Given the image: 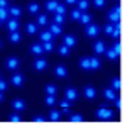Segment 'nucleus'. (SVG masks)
Wrapping results in <instances>:
<instances>
[{
	"label": "nucleus",
	"mask_w": 127,
	"mask_h": 127,
	"mask_svg": "<svg viewBox=\"0 0 127 127\" xmlns=\"http://www.w3.org/2000/svg\"><path fill=\"white\" fill-rule=\"evenodd\" d=\"M83 117L81 115H71V122H81Z\"/></svg>",
	"instance_id": "nucleus-42"
},
{
	"label": "nucleus",
	"mask_w": 127,
	"mask_h": 127,
	"mask_svg": "<svg viewBox=\"0 0 127 127\" xmlns=\"http://www.w3.org/2000/svg\"><path fill=\"white\" fill-rule=\"evenodd\" d=\"M3 90H7V81H3L0 78V92H3Z\"/></svg>",
	"instance_id": "nucleus-43"
},
{
	"label": "nucleus",
	"mask_w": 127,
	"mask_h": 127,
	"mask_svg": "<svg viewBox=\"0 0 127 127\" xmlns=\"http://www.w3.org/2000/svg\"><path fill=\"white\" fill-rule=\"evenodd\" d=\"M41 41H53V32L51 31H42L41 32Z\"/></svg>",
	"instance_id": "nucleus-12"
},
{
	"label": "nucleus",
	"mask_w": 127,
	"mask_h": 127,
	"mask_svg": "<svg viewBox=\"0 0 127 127\" xmlns=\"http://www.w3.org/2000/svg\"><path fill=\"white\" fill-rule=\"evenodd\" d=\"M64 46H68V48L76 46V37H75V36H66V37H64Z\"/></svg>",
	"instance_id": "nucleus-11"
},
{
	"label": "nucleus",
	"mask_w": 127,
	"mask_h": 127,
	"mask_svg": "<svg viewBox=\"0 0 127 127\" xmlns=\"http://www.w3.org/2000/svg\"><path fill=\"white\" fill-rule=\"evenodd\" d=\"M87 36L88 37H95L98 32H100V29H98V26H95V24H87Z\"/></svg>",
	"instance_id": "nucleus-3"
},
{
	"label": "nucleus",
	"mask_w": 127,
	"mask_h": 127,
	"mask_svg": "<svg viewBox=\"0 0 127 127\" xmlns=\"http://www.w3.org/2000/svg\"><path fill=\"white\" fill-rule=\"evenodd\" d=\"M34 66H36V69L37 71H42V69H46V66H48V63H46V59H36V63H34Z\"/></svg>",
	"instance_id": "nucleus-8"
},
{
	"label": "nucleus",
	"mask_w": 127,
	"mask_h": 127,
	"mask_svg": "<svg viewBox=\"0 0 127 127\" xmlns=\"http://www.w3.org/2000/svg\"><path fill=\"white\" fill-rule=\"evenodd\" d=\"M78 20L81 22V24H90V20H92V17H90V14H81Z\"/></svg>",
	"instance_id": "nucleus-21"
},
{
	"label": "nucleus",
	"mask_w": 127,
	"mask_h": 127,
	"mask_svg": "<svg viewBox=\"0 0 127 127\" xmlns=\"http://www.w3.org/2000/svg\"><path fill=\"white\" fill-rule=\"evenodd\" d=\"M37 24H39V26H46V24H48V17H46L44 14L37 15Z\"/></svg>",
	"instance_id": "nucleus-26"
},
{
	"label": "nucleus",
	"mask_w": 127,
	"mask_h": 127,
	"mask_svg": "<svg viewBox=\"0 0 127 127\" xmlns=\"http://www.w3.org/2000/svg\"><path fill=\"white\" fill-rule=\"evenodd\" d=\"M105 2H107V0H93L95 7H98V9H100V7H103V5H105Z\"/></svg>",
	"instance_id": "nucleus-40"
},
{
	"label": "nucleus",
	"mask_w": 127,
	"mask_h": 127,
	"mask_svg": "<svg viewBox=\"0 0 127 127\" xmlns=\"http://www.w3.org/2000/svg\"><path fill=\"white\" fill-rule=\"evenodd\" d=\"M37 10H39V5H37V3H31L29 5V12L31 14H37Z\"/></svg>",
	"instance_id": "nucleus-37"
},
{
	"label": "nucleus",
	"mask_w": 127,
	"mask_h": 127,
	"mask_svg": "<svg viewBox=\"0 0 127 127\" xmlns=\"http://www.w3.org/2000/svg\"><path fill=\"white\" fill-rule=\"evenodd\" d=\"M0 7H2V9H7V7H9L7 0H0Z\"/></svg>",
	"instance_id": "nucleus-45"
},
{
	"label": "nucleus",
	"mask_w": 127,
	"mask_h": 127,
	"mask_svg": "<svg viewBox=\"0 0 127 127\" xmlns=\"http://www.w3.org/2000/svg\"><path fill=\"white\" fill-rule=\"evenodd\" d=\"M24 107H26V103H24V102H22V100H15V102H14V108H15V110H24Z\"/></svg>",
	"instance_id": "nucleus-23"
},
{
	"label": "nucleus",
	"mask_w": 127,
	"mask_h": 127,
	"mask_svg": "<svg viewBox=\"0 0 127 127\" xmlns=\"http://www.w3.org/2000/svg\"><path fill=\"white\" fill-rule=\"evenodd\" d=\"M46 93L48 95H56V87L54 85H48L46 87Z\"/></svg>",
	"instance_id": "nucleus-33"
},
{
	"label": "nucleus",
	"mask_w": 127,
	"mask_h": 127,
	"mask_svg": "<svg viewBox=\"0 0 127 127\" xmlns=\"http://www.w3.org/2000/svg\"><path fill=\"white\" fill-rule=\"evenodd\" d=\"M46 119L44 117H41V115H37V117H34V122H44Z\"/></svg>",
	"instance_id": "nucleus-47"
},
{
	"label": "nucleus",
	"mask_w": 127,
	"mask_h": 127,
	"mask_svg": "<svg viewBox=\"0 0 127 127\" xmlns=\"http://www.w3.org/2000/svg\"><path fill=\"white\" fill-rule=\"evenodd\" d=\"M9 19V10L0 7V20H7Z\"/></svg>",
	"instance_id": "nucleus-29"
},
{
	"label": "nucleus",
	"mask_w": 127,
	"mask_h": 127,
	"mask_svg": "<svg viewBox=\"0 0 127 127\" xmlns=\"http://www.w3.org/2000/svg\"><path fill=\"white\" fill-rule=\"evenodd\" d=\"M112 90H120V80L119 78L112 80Z\"/></svg>",
	"instance_id": "nucleus-35"
},
{
	"label": "nucleus",
	"mask_w": 127,
	"mask_h": 127,
	"mask_svg": "<svg viewBox=\"0 0 127 127\" xmlns=\"http://www.w3.org/2000/svg\"><path fill=\"white\" fill-rule=\"evenodd\" d=\"M54 102H56V100H54V95H48L46 103H48V105H54Z\"/></svg>",
	"instance_id": "nucleus-39"
},
{
	"label": "nucleus",
	"mask_w": 127,
	"mask_h": 127,
	"mask_svg": "<svg viewBox=\"0 0 127 127\" xmlns=\"http://www.w3.org/2000/svg\"><path fill=\"white\" fill-rule=\"evenodd\" d=\"M49 31L53 32V36H59V34H61V26L54 22V24H51V27H49Z\"/></svg>",
	"instance_id": "nucleus-13"
},
{
	"label": "nucleus",
	"mask_w": 127,
	"mask_h": 127,
	"mask_svg": "<svg viewBox=\"0 0 127 127\" xmlns=\"http://www.w3.org/2000/svg\"><path fill=\"white\" fill-rule=\"evenodd\" d=\"M0 46H2V42H0Z\"/></svg>",
	"instance_id": "nucleus-51"
},
{
	"label": "nucleus",
	"mask_w": 127,
	"mask_h": 127,
	"mask_svg": "<svg viewBox=\"0 0 127 127\" xmlns=\"http://www.w3.org/2000/svg\"><path fill=\"white\" fill-rule=\"evenodd\" d=\"M54 12H56V14H61V15H64V12H66V9H64V5H61V3H58V5H56V9H54Z\"/></svg>",
	"instance_id": "nucleus-34"
},
{
	"label": "nucleus",
	"mask_w": 127,
	"mask_h": 127,
	"mask_svg": "<svg viewBox=\"0 0 127 127\" xmlns=\"http://www.w3.org/2000/svg\"><path fill=\"white\" fill-rule=\"evenodd\" d=\"M59 105H61V108H68L69 107V102H68V100H63Z\"/></svg>",
	"instance_id": "nucleus-44"
},
{
	"label": "nucleus",
	"mask_w": 127,
	"mask_h": 127,
	"mask_svg": "<svg viewBox=\"0 0 127 127\" xmlns=\"http://www.w3.org/2000/svg\"><path fill=\"white\" fill-rule=\"evenodd\" d=\"M41 46H42V51H53V49H54V44H53L51 41H44Z\"/></svg>",
	"instance_id": "nucleus-19"
},
{
	"label": "nucleus",
	"mask_w": 127,
	"mask_h": 127,
	"mask_svg": "<svg viewBox=\"0 0 127 127\" xmlns=\"http://www.w3.org/2000/svg\"><path fill=\"white\" fill-rule=\"evenodd\" d=\"M10 120H12V122H20V117L15 114V115H12V117H10Z\"/></svg>",
	"instance_id": "nucleus-46"
},
{
	"label": "nucleus",
	"mask_w": 127,
	"mask_h": 127,
	"mask_svg": "<svg viewBox=\"0 0 127 127\" xmlns=\"http://www.w3.org/2000/svg\"><path fill=\"white\" fill-rule=\"evenodd\" d=\"M49 119H51L53 122H56V120H59V119H61V115H59L58 110H51V115H49Z\"/></svg>",
	"instance_id": "nucleus-27"
},
{
	"label": "nucleus",
	"mask_w": 127,
	"mask_h": 127,
	"mask_svg": "<svg viewBox=\"0 0 127 127\" xmlns=\"http://www.w3.org/2000/svg\"><path fill=\"white\" fill-rule=\"evenodd\" d=\"M95 95H97L95 88H92V87H87V88H85V97H87V98H95Z\"/></svg>",
	"instance_id": "nucleus-16"
},
{
	"label": "nucleus",
	"mask_w": 127,
	"mask_h": 127,
	"mask_svg": "<svg viewBox=\"0 0 127 127\" xmlns=\"http://www.w3.org/2000/svg\"><path fill=\"white\" fill-rule=\"evenodd\" d=\"M93 48H95V53H97V54H103L105 49H107V48H105V42H102V41H97Z\"/></svg>",
	"instance_id": "nucleus-7"
},
{
	"label": "nucleus",
	"mask_w": 127,
	"mask_h": 127,
	"mask_svg": "<svg viewBox=\"0 0 127 127\" xmlns=\"http://www.w3.org/2000/svg\"><path fill=\"white\" fill-rule=\"evenodd\" d=\"M108 19L112 24H115L120 20V7H114V9L110 10V14H108Z\"/></svg>",
	"instance_id": "nucleus-1"
},
{
	"label": "nucleus",
	"mask_w": 127,
	"mask_h": 127,
	"mask_svg": "<svg viewBox=\"0 0 127 127\" xmlns=\"http://www.w3.org/2000/svg\"><path fill=\"white\" fill-rule=\"evenodd\" d=\"M88 5H90V3H88V0H78V9L80 10H87Z\"/></svg>",
	"instance_id": "nucleus-28"
},
{
	"label": "nucleus",
	"mask_w": 127,
	"mask_h": 127,
	"mask_svg": "<svg viewBox=\"0 0 127 127\" xmlns=\"http://www.w3.org/2000/svg\"><path fill=\"white\" fill-rule=\"evenodd\" d=\"M56 5H58V2H56V0H49L48 3H46V9H48V10H51V12H54Z\"/></svg>",
	"instance_id": "nucleus-24"
},
{
	"label": "nucleus",
	"mask_w": 127,
	"mask_h": 127,
	"mask_svg": "<svg viewBox=\"0 0 127 127\" xmlns=\"http://www.w3.org/2000/svg\"><path fill=\"white\" fill-rule=\"evenodd\" d=\"M105 53H107V58H108V59H112V61L119 58L117 54H115V51H114V49H105Z\"/></svg>",
	"instance_id": "nucleus-25"
},
{
	"label": "nucleus",
	"mask_w": 127,
	"mask_h": 127,
	"mask_svg": "<svg viewBox=\"0 0 127 127\" xmlns=\"http://www.w3.org/2000/svg\"><path fill=\"white\" fill-rule=\"evenodd\" d=\"M115 105H117V108H120L122 107V102H120V100H115Z\"/></svg>",
	"instance_id": "nucleus-49"
},
{
	"label": "nucleus",
	"mask_w": 127,
	"mask_h": 127,
	"mask_svg": "<svg viewBox=\"0 0 127 127\" xmlns=\"http://www.w3.org/2000/svg\"><path fill=\"white\" fill-rule=\"evenodd\" d=\"M64 2H66V3H69V5H73V3H76L78 0H64Z\"/></svg>",
	"instance_id": "nucleus-48"
},
{
	"label": "nucleus",
	"mask_w": 127,
	"mask_h": 127,
	"mask_svg": "<svg viewBox=\"0 0 127 127\" xmlns=\"http://www.w3.org/2000/svg\"><path fill=\"white\" fill-rule=\"evenodd\" d=\"M31 51H32L34 54H42V53H44V51H42V46H41V44H34V46L31 48Z\"/></svg>",
	"instance_id": "nucleus-22"
},
{
	"label": "nucleus",
	"mask_w": 127,
	"mask_h": 127,
	"mask_svg": "<svg viewBox=\"0 0 127 127\" xmlns=\"http://www.w3.org/2000/svg\"><path fill=\"white\" fill-rule=\"evenodd\" d=\"M110 49H114V51H115V54L119 56V54H120V49H122V46H120V42L117 41V42H114V44H112V48H110Z\"/></svg>",
	"instance_id": "nucleus-31"
},
{
	"label": "nucleus",
	"mask_w": 127,
	"mask_h": 127,
	"mask_svg": "<svg viewBox=\"0 0 127 127\" xmlns=\"http://www.w3.org/2000/svg\"><path fill=\"white\" fill-rule=\"evenodd\" d=\"M54 73H56V76H59V78H64L66 76V68L64 66H56Z\"/></svg>",
	"instance_id": "nucleus-15"
},
{
	"label": "nucleus",
	"mask_w": 127,
	"mask_h": 127,
	"mask_svg": "<svg viewBox=\"0 0 127 127\" xmlns=\"http://www.w3.org/2000/svg\"><path fill=\"white\" fill-rule=\"evenodd\" d=\"M5 66H7L9 69H17L19 68V59L17 58H9L7 63H5Z\"/></svg>",
	"instance_id": "nucleus-5"
},
{
	"label": "nucleus",
	"mask_w": 127,
	"mask_h": 127,
	"mask_svg": "<svg viewBox=\"0 0 127 127\" xmlns=\"http://www.w3.org/2000/svg\"><path fill=\"white\" fill-rule=\"evenodd\" d=\"M12 83H14L15 87H20V85L24 83V76H22L20 73H15V75L12 76Z\"/></svg>",
	"instance_id": "nucleus-9"
},
{
	"label": "nucleus",
	"mask_w": 127,
	"mask_h": 127,
	"mask_svg": "<svg viewBox=\"0 0 127 127\" xmlns=\"http://www.w3.org/2000/svg\"><path fill=\"white\" fill-rule=\"evenodd\" d=\"M112 31H114V24H107L105 26V32L107 34H112Z\"/></svg>",
	"instance_id": "nucleus-41"
},
{
	"label": "nucleus",
	"mask_w": 127,
	"mask_h": 127,
	"mask_svg": "<svg viewBox=\"0 0 127 127\" xmlns=\"http://www.w3.org/2000/svg\"><path fill=\"white\" fill-rule=\"evenodd\" d=\"M20 14H22V12H20L19 7H10L9 9V15L10 17H15V19H17V17H20Z\"/></svg>",
	"instance_id": "nucleus-14"
},
{
	"label": "nucleus",
	"mask_w": 127,
	"mask_h": 127,
	"mask_svg": "<svg viewBox=\"0 0 127 127\" xmlns=\"http://www.w3.org/2000/svg\"><path fill=\"white\" fill-rule=\"evenodd\" d=\"M0 22H2V20H0Z\"/></svg>",
	"instance_id": "nucleus-52"
},
{
	"label": "nucleus",
	"mask_w": 127,
	"mask_h": 127,
	"mask_svg": "<svg viewBox=\"0 0 127 127\" xmlns=\"http://www.w3.org/2000/svg\"><path fill=\"white\" fill-rule=\"evenodd\" d=\"M97 115H98V119H102V120H108V119H112V112L108 110V108H100L97 112Z\"/></svg>",
	"instance_id": "nucleus-2"
},
{
	"label": "nucleus",
	"mask_w": 127,
	"mask_h": 127,
	"mask_svg": "<svg viewBox=\"0 0 127 127\" xmlns=\"http://www.w3.org/2000/svg\"><path fill=\"white\" fill-rule=\"evenodd\" d=\"M36 31H37V26H36V24H32V22L27 24V32H29V34H36Z\"/></svg>",
	"instance_id": "nucleus-32"
},
{
	"label": "nucleus",
	"mask_w": 127,
	"mask_h": 127,
	"mask_svg": "<svg viewBox=\"0 0 127 127\" xmlns=\"http://www.w3.org/2000/svg\"><path fill=\"white\" fill-rule=\"evenodd\" d=\"M7 29H9V31H17V29H19V22H17L15 17L7 19Z\"/></svg>",
	"instance_id": "nucleus-6"
},
{
	"label": "nucleus",
	"mask_w": 127,
	"mask_h": 127,
	"mask_svg": "<svg viewBox=\"0 0 127 127\" xmlns=\"http://www.w3.org/2000/svg\"><path fill=\"white\" fill-rule=\"evenodd\" d=\"M103 97L107 98V100H115L117 98V93H115V90H112V88H108L103 92Z\"/></svg>",
	"instance_id": "nucleus-10"
},
{
	"label": "nucleus",
	"mask_w": 127,
	"mask_h": 127,
	"mask_svg": "<svg viewBox=\"0 0 127 127\" xmlns=\"http://www.w3.org/2000/svg\"><path fill=\"white\" fill-rule=\"evenodd\" d=\"M2 98H3V97H2V92H0V102H2Z\"/></svg>",
	"instance_id": "nucleus-50"
},
{
	"label": "nucleus",
	"mask_w": 127,
	"mask_h": 127,
	"mask_svg": "<svg viewBox=\"0 0 127 127\" xmlns=\"http://www.w3.org/2000/svg\"><path fill=\"white\" fill-rule=\"evenodd\" d=\"M98 68H100V59L90 58V69H98Z\"/></svg>",
	"instance_id": "nucleus-17"
},
{
	"label": "nucleus",
	"mask_w": 127,
	"mask_h": 127,
	"mask_svg": "<svg viewBox=\"0 0 127 127\" xmlns=\"http://www.w3.org/2000/svg\"><path fill=\"white\" fill-rule=\"evenodd\" d=\"M64 97H66L68 102H73V100H76V98H78V92H76L75 88H68V90L64 92Z\"/></svg>",
	"instance_id": "nucleus-4"
},
{
	"label": "nucleus",
	"mask_w": 127,
	"mask_h": 127,
	"mask_svg": "<svg viewBox=\"0 0 127 127\" xmlns=\"http://www.w3.org/2000/svg\"><path fill=\"white\" fill-rule=\"evenodd\" d=\"M80 15H81V10H80V9H75L73 12H71V17H73L75 20H78V19H80Z\"/></svg>",
	"instance_id": "nucleus-38"
},
{
	"label": "nucleus",
	"mask_w": 127,
	"mask_h": 127,
	"mask_svg": "<svg viewBox=\"0 0 127 127\" xmlns=\"http://www.w3.org/2000/svg\"><path fill=\"white\" fill-rule=\"evenodd\" d=\"M80 66L83 69H90V58H81L80 59Z\"/></svg>",
	"instance_id": "nucleus-20"
},
{
	"label": "nucleus",
	"mask_w": 127,
	"mask_h": 127,
	"mask_svg": "<svg viewBox=\"0 0 127 127\" xmlns=\"http://www.w3.org/2000/svg\"><path fill=\"white\" fill-rule=\"evenodd\" d=\"M54 22L61 26V24L64 22V15H61V14H56V15H54Z\"/></svg>",
	"instance_id": "nucleus-36"
},
{
	"label": "nucleus",
	"mask_w": 127,
	"mask_h": 127,
	"mask_svg": "<svg viewBox=\"0 0 127 127\" xmlns=\"http://www.w3.org/2000/svg\"><path fill=\"white\" fill-rule=\"evenodd\" d=\"M10 41H12V42H19L20 41L19 31H10Z\"/></svg>",
	"instance_id": "nucleus-18"
},
{
	"label": "nucleus",
	"mask_w": 127,
	"mask_h": 127,
	"mask_svg": "<svg viewBox=\"0 0 127 127\" xmlns=\"http://www.w3.org/2000/svg\"><path fill=\"white\" fill-rule=\"evenodd\" d=\"M59 54L68 56V54H69V48H68V46H64V44H61V46H59Z\"/></svg>",
	"instance_id": "nucleus-30"
}]
</instances>
